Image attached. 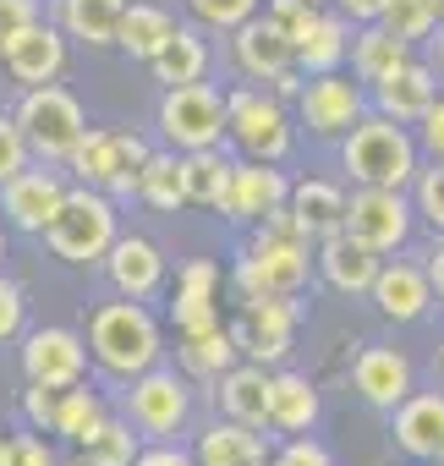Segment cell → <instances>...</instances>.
Masks as SVG:
<instances>
[{"mask_svg":"<svg viewBox=\"0 0 444 466\" xmlns=\"http://www.w3.org/2000/svg\"><path fill=\"white\" fill-rule=\"evenodd\" d=\"M208 61H214V50H208L203 28L197 23H176V34L159 45V56L148 61V72H154L159 88H181V83H203Z\"/></svg>","mask_w":444,"mask_h":466,"instance_id":"obj_28","label":"cell"},{"mask_svg":"<svg viewBox=\"0 0 444 466\" xmlns=\"http://www.w3.org/2000/svg\"><path fill=\"white\" fill-rule=\"evenodd\" d=\"M143 159H148V137L121 132V127H88L83 143L72 148L66 170H72V181L99 187V192H110L116 203H126V198H137V170H143Z\"/></svg>","mask_w":444,"mask_h":466,"instance_id":"obj_6","label":"cell"},{"mask_svg":"<svg viewBox=\"0 0 444 466\" xmlns=\"http://www.w3.org/2000/svg\"><path fill=\"white\" fill-rule=\"evenodd\" d=\"M159 143L176 154H197V148H226V88L214 83H181L159 94L154 110Z\"/></svg>","mask_w":444,"mask_h":466,"instance_id":"obj_7","label":"cell"},{"mask_svg":"<svg viewBox=\"0 0 444 466\" xmlns=\"http://www.w3.org/2000/svg\"><path fill=\"white\" fill-rule=\"evenodd\" d=\"M132 466H197V461H192V450H181L176 439H148Z\"/></svg>","mask_w":444,"mask_h":466,"instance_id":"obj_51","label":"cell"},{"mask_svg":"<svg viewBox=\"0 0 444 466\" xmlns=\"http://www.w3.org/2000/svg\"><path fill=\"white\" fill-rule=\"evenodd\" d=\"M324 411V395L308 373H291V368H269V433L275 439H291V433H313Z\"/></svg>","mask_w":444,"mask_h":466,"instance_id":"obj_24","label":"cell"},{"mask_svg":"<svg viewBox=\"0 0 444 466\" xmlns=\"http://www.w3.org/2000/svg\"><path fill=\"white\" fill-rule=\"evenodd\" d=\"M433 12H439V23H444V0H433Z\"/></svg>","mask_w":444,"mask_h":466,"instance_id":"obj_59","label":"cell"},{"mask_svg":"<svg viewBox=\"0 0 444 466\" xmlns=\"http://www.w3.org/2000/svg\"><path fill=\"white\" fill-rule=\"evenodd\" d=\"M23 165H34L28 137H23V127H17V116H12V110H0V181H12Z\"/></svg>","mask_w":444,"mask_h":466,"instance_id":"obj_44","label":"cell"},{"mask_svg":"<svg viewBox=\"0 0 444 466\" xmlns=\"http://www.w3.org/2000/svg\"><path fill=\"white\" fill-rule=\"evenodd\" d=\"M23 329H28V297L6 269H0V346L23 340Z\"/></svg>","mask_w":444,"mask_h":466,"instance_id":"obj_43","label":"cell"},{"mask_svg":"<svg viewBox=\"0 0 444 466\" xmlns=\"http://www.w3.org/2000/svg\"><path fill=\"white\" fill-rule=\"evenodd\" d=\"M66 187H72L66 181V165H45V159L23 165L12 181H0V225L23 230V237H45V225L61 208Z\"/></svg>","mask_w":444,"mask_h":466,"instance_id":"obj_13","label":"cell"},{"mask_svg":"<svg viewBox=\"0 0 444 466\" xmlns=\"http://www.w3.org/2000/svg\"><path fill=\"white\" fill-rule=\"evenodd\" d=\"M176 34V17L165 6H154V0H126V12H121V28H116V50H126L132 61H154L159 45Z\"/></svg>","mask_w":444,"mask_h":466,"instance_id":"obj_34","label":"cell"},{"mask_svg":"<svg viewBox=\"0 0 444 466\" xmlns=\"http://www.w3.org/2000/svg\"><path fill=\"white\" fill-rule=\"evenodd\" d=\"M411 208L417 219L433 225V237H444V159H422V170L411 176Z\"/></svg>","mask_w":444,"mask_h":466,"instance_id":"obj_40","label":"cell"},{"mask_svg":"<svg viewBox=\"0 0 444 466\" xmlns=\"http://www.w3.org/2000/svg\"><path fill=\"white\" fill-rule=\"evenodd\" d=\"M368 297H373L378 319H389V324H422V319L433 313V286H428V269H422L417 258H395V253H389V258L378 264Z\"/></svg>","mask_w":444,"mask_h":466,"instance_id":"obj_17","label":"cell"},{"mask_svg":"<svg viewBox=\"0 0 444 466\" xmlns=\"http://www.w3.org/2000/svg\"><path fill=\"white\" fill-rule=\"evenodd\" d=\"M0 466H12V433L0 428Z\"/></svg>","mask_w":444,"mask_h":466,"instance_id":"obj_56","label":"cell"},{"mask_svg":"<svg viewBox=\"0 0 444 466\" xmlns=\"http://www.w3.org/2000/svg\"><path fill=\"white\" fill-rule=\"evenodd\" d=\"M297 324H302V302L297 297H242V313H237L231 335H237L247 362L286 368V357L297 346Z\"/></svg>","mask_w":444,"mask_h":466,"instance_id":"obj_12","label":"cell"},{"mask_svg":"<svg viewBox=\"0 0 444 466\" xmlns=\"http://www.w3.org/2000/svg\"><path fill=\"white\" fill-rule=\"evenodd\" d=\"M12 466H61V450L39 428H28V433H12Z\"/></svg>","mask_w":444,"mask_h":466,"instance_id":"obj_47","label":"cell"},{"mask_svg":"<svg viewBox=\"0 0 444 466\" xmlns=\"http://www.w3.org/2000/svg\"><path fill=\"white\" fill-rule=\"evenodd\" d=\"M411 137H417V148H422V159H444V94L417 116V127H411Z\"/></svg>","mask_w":444,"mask_h":466,"instance_id":"obj_48","label":"cell"},{"mask_svg":"<svg viewBox=\"0 0 444 466\" xmlns=\"http://www.w3.org/2000/svg\"><path fill=\"white\" fill-rule=\"evenodd\" d=\"M192 461L197 466H264L269 461V433L219 417L192 439Z\"/></svg>","mask_w":444,"mask_h":466,"instance_id":"obj_26","label":"cell"},{"mask_svg":"<svg viewBox=\"0 0 444 466\" xmlns=\"http://www.w3.org/2000/svg\"><path fill=\"white\" fill-rule=\"evenodd\" d=\"M329 12H340L351 28H362V23H378V12H384V0H329Z\"/></svg>","mask_w":444,"mask_h":466,"instance_id":"obj_52","label":"cell"},{"mask_svg":"<svg viewBox=\"0 0 444 466\" xmlns=\"http://www.w3.org/2000/svg\"><path fill=\"white\" fill-rule=\"evenodd\" d=\"M340 170L351 176V187H411V176L422 170V148L411 137V127L368 110L346 137H340Z\"/></svg>","mask_w":444,"mask_h":466,"instance_id":"obj_2","label":"cell"},{"mask_svg":"<svg viewBox=\"0 0 444 466\" xmlns=\"http://www.w3.org/2000/svg\"><path fill=\"white\" fill-rule=\"evenodd\" d=\"M318 12H324V6H313V0H264V17H269L291 45H297V34H302Z\"/></svg>","mask_w":444,"mask_h":466,"instance_id":"obj_45","label":"cell"},{"mask_svg":"<svg viewBox=\"0 0 444 466\" xmlns=\"http://www.w3.org/2000/svg\"><path fill=\"white\" fill-rule=\"evenodd\" d=\"M137 203H148L159 214L187 208V159L176 148H148V159L137 170Z\"/></svg>","mask_w":444,"mask_h":466,"instance_id":"obj_33","label":"cell"},{"mask_svg":"<svg viewBox=\"0 0 444 466\" xmlns=\"http://www.w3.org/2000/svg\"><path fill=\"white\" fill-rule=\"evenodd\" d=\"M39 17H45L39 0H0V50H6L28 23H39Z\"/></svg>","mask_w":444,"mask_h":466,"instance_id":"obj_49","label":"cell"},{"mask_svg":"<svg viewBox=\"0 0 444 466\" xmlns=\"http://www.w3.org/2000/svg\"><path fill=\"white\" fill-rule=\"evenodd\" d=\"M422 269H428V286H433V302H444V237L428 248V258H422Z\"/></svg>","mask_w":444,"mask_h":466,"instance_id":"obj_53","label":"cell"},{"mask_svg":"<svg viewBox=\"0 0 444 466\" xmlns=\"http://www.w3.org/2000/svg\"><path fill=\"white\" fill-rule=\"evenodd\" d=\"M17 127L28 137V154L45 159V165H66L72 148L83 143L88 132V110L77 105V94H66L61 83H45V88H23L17 99Z\"/></svg>","mask_w":444,"mask_h":466,"instance_id":"obj_5","label":"cell"},{"mask_svg":"<svg viewBox=\"0 0 444 466\" xmlns=\"http://www.w3.org/2000/svg\"><path fill=\"white\" fill-rule=\"evenodd\" d=\"M433 99H439V72H433L428 61H417V56H411L400 72H389L384 83L368 88V110L389 116V121H400V127H417V116H422Z\"/></svg>","mask_w":444,"mask_h":466,"instance_id":"obj_23","label":"cell"},{"mask_svg":"<svg viewBox=\"0 0 444 466\" xmlns=\"http://www.w3.org/2000/svg\"><path fill=\"white\" fill-rule=\"evenodd\" d=\"M17 362H23V379L28 384H77L88 379V340L66 324H45V329H23V346H17Z\"/></svg>","mask_w":444,"mask_h":466,"instance_id":"obj_14","label":"cell"},{"mask_svg":"<svg viewBox=\"0 0 444 466\" xmlns=\"http://www.w3.org/2000/svg\"><path fill=\"white\" fill-rule=\"evenodd\" d=\"M346 237L373 248L378 258L389 253H406L411 230H417V208H411V192L400 187H351L346 192Z\"/></svg>","mask_w":444,"mask_h":466,"instance_id":"obj_9","label":"cell"},{"mask_svg":"<svg viewBox=\"0 0 444 466\" xmlns=\"http://www.w3.org/2000/svg\"><path fill=\"white\" fill-rule=\"evenodd\" d=\"M88 362L99 373H110L116 384L148 373L159 357H165V335H159V319L132 302V297H116V302H99L88 313Z\"/></svg>","mask_w":444,"mask_h":466,"instance_id":"obj_1","label":"cell"},{"mask_svg":"<svg viewBox=\"0 0 444 466\" xmlns=\"http://www.w3.org/2000/svg\"><path fill=\"white\" fill-rule=\"evenodd\" d=\"M105 417H110L105 395H99V390H88V384L77 379V384H66V390H61V406H56V428H50V433H56V439H66V444L77 450V444L105 422Z\"/></svg>","mask_w":444,"mask_h":466,"instance_id":"obj_35","label":"cell"},{"mask_svg":"<svg viewBox=\"0 0 444 466\" xmlns=\"http://www.w3.org/2000/svg\"><path fill=\"white\" fill-rule=\"evenodd\" d=\"M121 411L143 439H176L192 417V384H187V373L154 362L148 373L121 384Z\"/></svg>","mask_w":444,"mask_h":466,"instance_id":"obj_10","label":"cell"},{"mask_svg":"<svg viewBox=\"0 0 444 466\" xmlns=\"http://www.w3.org/2000/svg\"><path fill=\"white\" fill-rule=\"evenodd\" d=\"M378 23H384L395 39H406V45H422V39H433V28H439V12H433V0H384Z\"/></svg>","mask_w":444,"mask_h":466,"instance_id":"obj_38","label":"cell"},{"mask_svg":"<svg viewBox=\"0 0 444 466\" xmlns=\"http://www.w3.org/2000/svg\"><path fill=\"white\" fill-rule=\"evenodd\" d=\"M231 39V61H237V72H242V83H258V88H269L280 72H291L297 66V45L258 12V17H247L242 28H231L226 34Z\"/></svg>","mask_w":444,"mask_h":466,"instance_id":"obj_18","label":"cell"},{"mask_svg":"<svg viewBox=\"0 0 444 466\" xmlns=\"http://www.w3.org/2000/svg\"><path fill=\"white\" fill-rule=\"evenodd\" d=\"M187 159V203L197 208H219V198H226L231 187V154L226 148H197V154H181Z\"/></svg>","mask_w":444,"mask_h":466,"instance_id":"obj_37","label":"cell"},{"mask_svg":"<svg viewBox=\"0 0 444 466\" xmlns=\"http://www.w3.org/2000/svg\"><path fill=\"white\" fill-rule=\"evenodd\" d=\"M264 466H335L329 444H318L313 433H291L280 444H269V461Z\"/></svg>","mask_w":444,"mask_h":466,"instance_id":"obj_42","label":"cell"},{"mask_svg":"<svg viewBox=\"0 0 444 466\" xmlns=\"http://www.w3.org/2000/svg\"><path fill=\"white\" fill-rule=\"evenodd\" d=\"M439 466H444V461H439Z\"/></svg>","mask_w":444,"mask_h":466,"instance_id":"obj_61","label":"cell"},{"mask_svg":"<svg viewBox=\"0 0 444 466\" xmlns=\"http://www.w3.org/2000/svg\"><path fill=\"white\" fill-rule=\"evenodd\" d=\"M351 390L373 411H395L417 390V368H411V357L400 346H362L351 357Z\"/></svg>","mask_w":444,"mask_h":466,"instance_id":"obj_19","label":"cell"},{"mask_svg":"<svg viewBox=\"0 0 444 466\" xmlns=\"http://www.w3.org/2000/svg\"><path fill=\"white\" fill-rule=\"evenodd\" d=\"M433 56H439V66H433V72H439V77H444V23H439V28H433Z\"/></svg>","mask_w":444,"mask_h":466,"instance_id":"obj_55","label":"cell"},{"mask_svg":"<svg viewBox=\"0 0 444 466\" xmlns=\"http://www.w3.org/2000/svg\"><path fill=\"white\" fill-rule=\"evenodd\" d=\"M99 269H105L110 291L116 297H132V302H148L165 286V253L148 237H116L110 253L99 258Z\"/></svg>","mask_w":444,"mask_h":466,"instance_id":"obj_21","label":"cell"},{"mask_svg":"<svg viewBox=\"0 0 444 466\" xmlns=\"http://www.w3.org/2000/svg\"><path fill=\"white\" fill-rule=\"evenodd\" d=\"M389 439L406 461H444V390H411L389 411Z\"/></svg>","mask_w":444,"mask_h":466,"instance_id":"obj_20","label":"cell"},{"mask_svg":"<svg viewBox=\"0 0 444 466\" xmlns=\"http://www.w3.org/2000/svg\"><path fill=\"white\" fill-rule=\"evenodd\" d=\"M137 450H143V433H137L126 417H105V422L77 444L83 466H132Z\"/></svg>","mask_w":444,"mask_h":466,"instance_id":"obj_36","label":"cell"},{"mask_svg":"<svg viewBox=\"0 0 444 466\" xmlns=\"http://www.w3.org/2000/svg\"><path fill=\"white\" fill-rule=\"evenodd\" d=\"M116 237H121V208H116V198L99 192V187H83V181L66 187L61 208L45 225V248L61 264H77V269H94L110 253Z\"/></svg>","mask_w":444,"mask_h":466,"instance_id":"obj_3","label":"cell"},{"mask_svg":"<svg viewBox=\"0 0 444 466\" xmlns=\"http://www.w3.org/2000/svg\"><path fill=\"white\" fill-rule=\"evenodd\" d=\"M72 61V39L56 28V23H28L6 50H0V72H6L17 88H45V83H61Z\"/></svg>","mask_w":444,"mask_h":466,"instance_id":"obj_15","label":"cell"},{"mask_svg":"<svg viewBox=\"0 0 444 466\" xmlns=\"http://www.w3.org/2000/svg\"><path fill=\"white\" fill-rule=\"evenodd\" d=\"M378 264H384V258H378L373 248L351 242L346 230H335V237L313 242V275H318L329 291H340V297H368V286H373Z\"/></svg>","mask_w":444,"mask_h":466,"instance_id":"obj_22","label":"cell"},{"mask_svg":"<svg viewBox=\"0 0 444 466\" xmlns=\"http://www.w3.org/2000/svg\"><path fill=\"white\" fill-rule=\"evenodd\" d=\"M170 324L176 335H203L219 324V297H203V291H176L170 297Z\"/></svg>","mask_w":444,"mask_h":466,"instance_id":"obj_41","label":"cell"},{"mask_svg":"<svg viewBox=\"0 0 444 466\" xmlns=\"http://www.w3.org/2000/svg\"><path fill=\"white\" fill-rule=\"evenodd\" d=\"M417 56V45H406V39H395L384 23H362V28H351V77L362 83V88H373V83H384L389 72H400L406 61Z\"/></svg>","mask_w":444,"mask_h":466,"instance_id":"obj_29","label":"cell"},{"mask_svg":"<svg viewBox=\"0 0 444 466\" xmlns=\"http://www.w3.org/2000/svg\"><path fill=\"white\" fill-rule=\"evenodd\" d=\"M121 12H126V0H56V28L72 45L110 50L116 28H121Z\"/></svg>","mask_w":444,"mask_h":466,"instance_id":"obj_30","label":"cell"},{"mask_svg":"<svg viewBox=\"0 0 444 466\" xmlns=\"http://www.w3.org/2000/svg\"><path fill=\"white\" fill-rule=\"evenodd\" d=\"M286 192H291V176L280 165H269V159H237L231 165V187H226V198H219V214H226L231 225L253 230L269 208L286 203Z\"/></svg>","mask_w":444,"mask_h":466,"instance_id":"obj_16","label":"cell"},{"mask_svg":"<svg viewBox=\"0 0 444 466\" xmlns=\"http://www.w3.org/2000/svg\"><path fill=\"white\" fill-rule=\"evenodd\" d=\"M176 357H181V373H187V379L214 384L226 368L242 362V346H237L231 324H214V329H203V335H176Z\"/></svg>","mask_w":444,"mask_h":466,"instance_id":"obj_32","label":"cell"},{"mask_svg":"<svg viewBox=\"0 0 444 466\" xmlns=\"http://www.w3.org/2000/svg\"><path fill=\"white\" fill-rule=\"evenodd\" d=\"M61 466H83V455H77V450H72V455H66V461H61Z\"/></svg>","mask_w":444,"mask_h":466,"instance_id":"obj_58","label":"cell"},{"mask_svg":"<svg viewBox=\"0 0 444 466\" xmlns=\"http://www.w3.org/2000/svg\"><path fill=\"white\" fill-rule=\"evenodd\" d=\"M346 56H351V23L324 6V12L297 34V72H302V77L335 72V66H346Z\"/></svg>","mask_w":444,"mask_h":466,"instance_id":"obj_31","label":"cell"},{"mask_svg":"<svg viewBox=\"0 0 444 466\" xmlns=\"http://www.w3.org/2000/svg\"><path fill=\"white\" fill-rule=\"evenodd\" d=\"M291 110H297V127H308V137L340 143V137L368 116V88H362L346 66L313 72V77H302V94L291 99Z\"/></svg>","mask_w":444,"mask_h":466,"instance_id":"obj_11","label":"cell"},{"mask_svg":"<svg viewBox=\"0 0 444 466\" xmlns=\"http://www.w3.org/2000/svg\"><path fill=\"white\" fill-rule=\"evenodd\" d=\"M231 280H237L242 297H302L313 286V248L253 230L242 242V253H237Z\"/></svg>","mask_w":444,"mask_h":466,"instance_id":"obj_8","label":"cell"},{"mask_svg":"<svg viewBox=\"0 0 444 466\" xmlns=\"http://www.w3.org/2000/svg\"><path fill=\"white\" fill-rule=\"evenodd\" d=\"M411 466H439V461H411Z\"/></svg>","mask_w":444,"mask_h":466,"instance_id":"obj_60","label":"cell"},{"mask_svg":"<svg viewBox=\"0 0 444 466\" xmlns=\"http://www.w3.org/2000/svg\"><path fill=\"white\" fill-rule=\"evenodd\" d=\"M56 406H61V390H56V384H28V390H23V422L39 428V433L56 428Z\"/></svg>","mask_w":444,"mask_h":466,"instance_id":"obj_46","label":"cell"},{"mask_svg":"<svg viewBox=\"0 0 444 466\" xmlns=\"http://www.w3.org/2000/svg\"><path fill=\"white\" fill-rule=\"evenodd\" d=\"M181 6L203 34H231V28H242L247 17L264 12V0H181Z\"/></svg>","mask_w":444,"mask_h":466,"instance_id":"obj_39","label":"cell"},{"mask_svg":"<svg viewBox=\"0 0 444 466\" xmlns=\"http://www.w3.org/2000/svg\"><path fill=\"white\" fill-rule=\"evenodd\" d=\"M226 143L242 159L286 165V154L297 148V116L280 94H269L258 83H237V88H226Z\"/></svg>","mask_w":444,"mask_h":466,"instance_id":"obj_4","label":"cell"},{"mask_svg":"<svg viewBox=\"0 0 444 466\" xmlns=\"http://www.w3.org/2000/svg\"><path fill=\"white\" fill-rule=\"evenodd\" d=\"M214 400H219V411H226L231 422H247V428L269 433V368L242 357L237 368H226L214 379Z\"/></svg>","mask_w":444,"mask_h":466,"instance_id":"obj_25","label":"cell"},{"mask_svg":"<svg viewBox=\"0 0 444 466\" xmlns=\"http://www.w3.org/2000/svg\"><path fill=\"white\" fill-rule=\"evenodd\" d=\"M176 291H203V297H219V264L214 258H187L176 269Z\"/></svg>","mask_w":444,"mask_h":466,"instance_id":"obj_50","label":"cell"},{"mask_svg":"<svg viewBox=\"0 0 444 466\" xmlns=\"http://www.w3.org/2000/svg\"><path fill=\"white\" fill-rule=\"evenodd\" d=\"M269 94H280V99H286V105H291V99H297V94H302V72H297V66H291V72H280V77H275V83H269Z\"/></svg>","mask_w":444,"mask_h":466,"instance_id":"obj_54","label":"cell"},{"mask_svg":"<svg viewBox=\"0 0 444 466\" xmlns=\"http://www.w3.org/2000/svg\"><path fill=\"white\" fill-rule=\"evenodd\" d=\"M286 208L302 219L308 242H324L346 225V187L324 181V176H291V192H286Z\"/></svg>","mask_w":444,"mask_h":466,"instance_id":"obj_27","label":"cell"},{"mask_svg":"<svg viewBox=\"0 0 444 466\" xmlns=\"http://www.w3.org/2000/svg\"><path fill=\"white\" fill-rule=\"evenodd\" d=\"M0 264H6V225H0Z\"/></svg>","mask_w":444,"mask_h":466,"instance_id":"obj_57","label":"cell"}]
</instances>
